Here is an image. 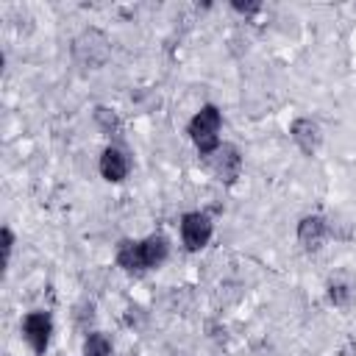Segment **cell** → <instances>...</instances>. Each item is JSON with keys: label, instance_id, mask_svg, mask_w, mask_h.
Returning <instances> with one entry per match:
<instances>
[{"label": "cell", "instance_id": "1", "mask_svg": "<svg viewBox=\"0 0 356 356\" xmlns=\"http://www.w3.org/2000/svg\"><path fill=\"white\" fill-rule=\"evenodd\" d=\"M72 61L81 67V70H103L111 58V39L106 36V31L100 28H83L81 33H75L72 39Z\"/></svg>", "mask_w": 356, "mask_h": 356}, {"label": "cell", "instance_id": "2", "mask_svg": "<svg viewBox=\"0 0 356 356\" xmlns=\"http://www.w3.org/2000/svg\"><path fill=\"white\" fill-rule=\"evenodd\" d=\"M220 131H222V111L214 103H203L186 125V134L200 156H209L211 150L220 147Z\"/></svg>", "mask_w": 356, "mask_h": 356}, {"label": "cell", "instance_id": "3", "mask_svg": "<svg viewBox=\"0 0 356 356\" xmlns=\"http://www.w3.org/2000/svg\"><path fill=\"white\" fill-rule=\"evenodd\" d=\"M19 331H22L25 345L31 348V353L44 356L47 348H50V339H53V314L44 312V309H33L22 317Z\"/></svg>", "mask_w": 356, "mask_h": 356}, {"label": "cell", "instance_id": "4", "mask_svg": "<svg viewBox=\"0 0 356 356\" xmlns=\"http://www.w3.org/2000/svg\"><path fill=\"white\" fill-rule=\"evenodd\" d=\"M200 159H203L206 170H209L217 181H222V184H234V181L242 175V153H239V147L231 145V142H220L217 150H211L209 156H200Z\"/></svg>", "mask_w": 356, "mask_h": 356}, {"label": "cell", "instance_id": "5", "mask_svg": "<svg viewBox=\"0 0 356 356\" xmlns=\"http://www.w3.org/2000/svg\"><path fill=\"white\" fill-rule=\"evenodd\" d=\"M178 231H181V242L186 250L197 253L209 245L211 234H214V222L206 211H184L178 220Z\"/></svg>", "mask_w": 356, "mask_h": 356}, {"label": "cell", "instance_id": "6", "mask_svg": "<svg viewBox=\"0 0 356 356\" xmlns=\"http://www.w3.org/2000/svg\"><path fill=\"white\" fill-rule=\"evenodd\" d=\"M289 136L295 142V147L303 153V156H317V150L323 147V125L314 120V117H295L292 125H289Z\"/></svg>", "mask_w": 356, "mask_h": 356}, {"label": "cell", "instance_id": "7", "mask_svg": "<svg viewBox=\"0 0 356 356\" xmlns=\"http://www.w3.org/2000/svg\"><path fill=\"white\" fill-rule=\"evenodd\" d=\"M295 236H298V245L306 253H317L325 245V239H328L325 214H306V217H300L298 228H295Z\"/></svg>", "mask_w": 356, "mask_h": 356}, {"label": "cell", "instance_id": "8", "mask_svg": "<svg viewBox=\"0 0 356 356\" xmlns=\"http://www.w3.org/2000/svg\"><path fill=\"white\" fill-rule=\"evenodd\" d=\"M97 172H100V178L108 181V184L125 181L128 172H131V159H128V153H125L122 147H117V145L103 147V153H100V159H97Z\"/></svg>", "mask_w": 356, "mask_h": 356}, {"label": "cell", "instance_id": "9", "mask_svg": "<svg viewBox=\"0 0 356 356\" xmlns=\"http://www.w3.org/2000/svg\"><path fill=\"white\" fill-rule=\"evenodd\" d=\"M114 259H117V267H122L128 275H145L147 273L145 256H142V242L139 239H120Z\"/></svg>", "mask_w": 356, "mask_h": 356}, {"label": "cell", "instance_id": "10", "mask_svg": "<svg viewBox=\"0 0 356 356\" xmlns=\"http://www.w3.org/2000/svg\"><path fill=\"white\" fill-rule=\"evenodd\" d=\"M325 298H328L331 306L348 309L353 303V298H356V284L350 281L348 273H337V275H331L325 281Z\"/></svg>", "mask_w": 356, "mask_h": 356}, {"label": "cell", "instance_id": "11", "mask_svg": "<svg viewBox=\"0 0 356 356\" xmlns=\"http://www.w3.org/2000/svg\"><path fill=\"white\" fill-rule=\"evenodd\" d=\"M142 242V256H145V267L147 270H159L167 256H170V239L164 234H147Z\"/></svg>", "mask_w": 356, "mask_h": 356}, {"label": "cell", "instance_id": "12", "mask_svg": "<svg viewBox=\"0 0 356 356\" xmlns=\"http://www.w3.org/2000/svg\"><path fill=\"white\" fill-rule=\"evenodd\" d=\"M114 345H111V337L103 334V331H86L83 337V345H81V356H111Z\"/></svg>", "mask_w": 356, "mask_h": 356}, {"label": "cell", "instance_id": "13", "mask_svg": "<svg viewBox=\"0 0 356 356\" xmlns=\"http://www.w3.org/2000/svg\"><path fill=\"white\" fill-rule=\"evenodd\" d=\"M325 222H328V239H337V242H350L353 236H356V225L345 217V214H339V211H334V214H325Z\"/></svg>", "mask_w": 356, "mask_h": 356}, {"label": "cell", "instance_id": "14", "mask_svg": "<svg viewBox=\"0 0 356 356\" xmlns=\"http://www.w3.org/2000/svg\"><path fill=\"white\" fill-rule=\"evenodd\" d=\"M95 122L100 125V131L103 134H117L120 131V117L114 114V108H106V106H97L95 108Z\"/></svg>", "mask_w": 356, "mask_h": 356}, {"label": "cell", "instance_id": "15", "mask_svg": "<svg viewBox=\"0 0 356 356\" xmlns=\"http://www.w3.org/2000/svg\"><path fill=\"white\" fill-rule=\"evenodd\" d=\"M0 242H3V264H8V261H11V253H14V245H17L14 231H11L8 225L0 228Z\"/></svg>", "mask_w": 356, "mask_h": 356}, {"label": "cell", "instance_id": "16", "mask_svg": "<svg viewBox=\"0 0 356 356\" xmlns=\"http://www.w3.org/2000/svg\"><path fill=\"white\" fill-rule=\"evenodd\" d=\"M231 8L239 11V14H256V11L261 8V3H259V0H253V3H239V0H234Z\"/></svg>", "mask_w": 356, "mask_h": 356}, {"label": "cell", "instance_id": "17", "mask_svg": "<svg viewBox=\"0 0 356 356\" xmlns=\"http://www.w3.org/2000/svg\"><path fill=\"white\" fill-rule=\"evenodd\" d=\"M337 356H356V342H345V345L337 350Z\"/></svg>", "mask_w": 356, "mask_h": 356}]
</instances>
